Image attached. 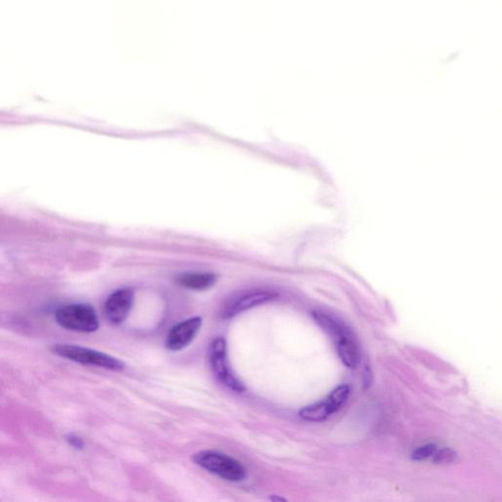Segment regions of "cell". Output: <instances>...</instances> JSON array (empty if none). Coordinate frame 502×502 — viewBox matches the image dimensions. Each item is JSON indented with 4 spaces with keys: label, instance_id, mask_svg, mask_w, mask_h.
<instances>
[{
    "label": "cell",
    "instance_id": "6da1fadb",
    "mask_svg": "<svg viewBox=\"0 0 502 502\" xmlns=\"http://www.w3.org/2000/svg\"><path fill=\"white\" fill-rule=\"evenodd\" d=\"M193 461L205 470L221 477L224 480L240 482L247 476V471L242 463L227 454L218 451H200L195 454Z\"/></svg>",
    "mask_w": 502,
    "mask_h": 502
},
{
    "label": "cell",
    "instance_id": "7a4b0ae2",
    "mask_svg": "<svg viewBox=\"0 0 502 502\" xmlns=\"http://www.w3.org/2000/svg\"><path fill=\"white\" fill-rule=\"evenodd\" d=\"M61 327L79 333H92L99 328V321L94 308L85 303L61 306L55 313Z\"/></svg>",
    "mask_w": 502,
    "mask_h": 502
},
{
    "label": "cell",
    "instance_id": "3957f363",
    "mask_svg": "<svg viewBox=\"0 0 502 502\" xmlns=\"http://www.w3.org/2000/svg\"><path fill=\"white\" fill-rule=\"evenodd\" d=\"M52 351L56 355L84 365L97 366L112 371H122L125 367L124 363L112 356L82 346L59 343L52 346Z\"/></svg>",
    "mask_w": 502,
    "mask_h": 502
},
{
    "label": "cell",
    "instance_id": "277c9868",
    "mask_svg": "<svg viewBox=\"0 0 502 502\" xmlns=\"http://www.w3.org/2000/svg\"><path fill=\"white\" fill-rule=\"evenodd\" d=\"M211 367L215 376L231 390L243 393L245 386L237 376L233 375L228 362L227 343L225 338H217L211 343L209 348Z\"/></svg>",
    "mask_w": 502,
    "mask_h": 502
},
{
    "label": "cell",
    "instance_id": "5b68a950",
    "mask_svg": "<svg viewBox=\"0 0 502 502\" xmlns=\"http://www.w3.org/2000/svg\"><path fill=\"white\" fill-rule=\"evenodd\" d=\"M134 303V293L130 288H122L113 293L105 302V316L112 324H121L130 314Z\"/></svg>",
    "mask_w": 502,
    "mask_h": 502
},
{
    "label": "cell",
    "instance_id": "8992f818",
    "mask_svg": "<svg viewBox=\"0 0 502 502\" xmlns=\"http://www.w3.org/2000/svg\"><path fill=\"white\" fill-rule=\"evenodd\" d=\"M202 319L193 317L183 321L171 330L167 336L166 348L172 351L184 350L193 341L202 327Z\"/></svg>",
    "mask_w": 502,
    "mask_h": 502
},
{
    "label": "cell",
    "instance_id": "52a82bcc",
    "mask_svg": "<svg viewBox=\"0 0 502 502\" xmlns=\"http://www.w3.org/2000/svg\"><path fill=\"white\" fill-rule=\"evenodd\" d=\"M277 298V293L273 292H267V290H260V292H251L245 293L231 300L227 305L225 306L222 312V318L229 319L235 317L238 314L243 312V311L250 310L255 306L263 305L268 301L273 300Z\"/></svg>",
    "mask_w": 502,
    "mask_h": 502
},
{
    "label": "cell",
    "instance_id": "ba28073f",
    "mask_svg": "<svg viewBox=\"0 0 502 502\" xmlns=\"http://www.w3.org/2000/svg\"><path fill=\"white\" fill-rule=\"evenodd\" d=\"M336 346H338V355L345 366L355 369L359 361L358 346L356 343L355 336L350 332L343 333L336 336Z\"/></svg>",
    "mask_w": 502,
    "mask_h": 502
},
{
    "label": "cell",
    "instance_id": "9c48e42d",
    "mask_svg": "<svg viewBox=\"0 0 502 502\" xmlns=\"http://www.w3.org/2000/svg\"><path fill=\"white\" fill-rule=\"evenodd\" d=\"M216 280V276L210 273H185L178 277L177 282L190 290H203L212 287Z\"/></svg>",
    "mask_w": 502,
    "mask_h": 502
},
{
    "label": "cell",
    "instance_id": "30bf717a",
    "mask_svg": "<svg viewBox=\"0 0 502 502\" xmlns=\"http://www.w3.org/2000/svg\"><path fill=\"white\" fill-rule=\"evenodd\" d=\"M332 414L327 400H324L301 409L300 416L305 421L321 422L326 420Z\"/></svg>",
    "mask_w": 502,
    "mask_h": 502
},
{
    "label": "cell",
    "instance_id": "8fae6325",
    "mask_svg": "<svg viewBox=\"0 0 502 502\" xmlns=\"http://www.w3.org/2000/svg\"><path fill=\"white\" fill-rule=\"evenodd\" d=\"M350 395V388L348 385H341L338 386L336 390L332 391L329 398L326 399L329 405H330L331 410L333 413L336 412V411L340 410L343 408V404L346 403L348 399V396Z\"/></svg>",
    "mask_w": 502,
    "mask_h": 502
},
{
    "label": "cell",
    "instance_id": "7c38bea8",
    "mask_svg": "<svg viewBox=\"0 0 502 502\" xmlns=\"http://www.w3.org/2000/svg\"><path fill=\"white\" fill-rule=\"evenodd\" d=\"M455 451H453L451 448H443L436 451V453L434 454L433 461L436 464H449L453 463L456 459Z\"/></svg>",
    "mask_w": 502,
    "mask_h": 502
},
{
    "label": "cell",
    "instance_id": "4fadbf2b",
    "mask_svg": "<svg viewBox=\"0 0 502 502\" xmlns=\"http://www.w3.org/2000/svg\"><path fill=\"white\" fill-rule=\"evenodd\" d=\"M438 451L436 444L428 443L426 446H421L420 448L416 449L412 453V459L416 461L426 460L433 458L434 454Z\"/></svg>",
    "mask_w": 502,
    "mask_h": 502
},
{
    "label": "cell",
    "instance_id": "5bb4252c",
    "mask_svg": "<svg viewBox=\"0 0 502 502\" xmlns=\"http://www.w3.org/2000/svg\"><path fill=\"white\" fill-rule=\"evenodd\" d=\"M68 441H69V443L71 444L72 446H74V448H82V446H84V441L74 435H70L68 436Z\"/></svg>",
    "mask_w": 502,
    "mask_h": 502
}]
</instances>
